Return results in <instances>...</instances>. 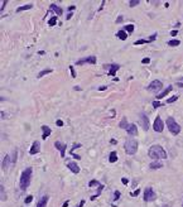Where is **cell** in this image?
Listing matches in <instances>:
<instances>
[{"instance_id":"1","label":"cell","mask_w":183,"mask_h":207,"mask_svg":"<svg viewBox=\"0 0 183 207\" xmlns=\"http://www.w3.org/2000/svg\"><path fill=\"white\" fill-rule=\"evenodd\" d=\"M149 157L154 160H159V159H165L167 158V153L160 145H152L149 149Z\"/></svg>"},{"instance_id":"2","label":"cell","mask_w":183,"mask_h":207,"mask_svg":"<svg viewBox=\"0 0 183 207\" xmlns=\"http://www.w3.org/2000/svg\"><path fill=\"white\" fill-rule=\"evenodd\" d=\"M32 172H33V169L29 167V168L24 169L23 173H21V177H20V188H21V191H25L29 187L30 181H32Z\"/></svg>"},{"instance_id":"3","label":"cell","mask_w":183,"mask_h":207,"mask_svg":"<svg viewBox=\"0 0 183 207\" xmlns=\"http://www.w3.org/2000/svg\"><path fill=\"white\" fill-rule=\"evenodd\" d=\"M124 148H125V152L129 154V155H134L138 150V142L135 139H128L125 144H124Z\"/></svg>"},{"instance_id":"4","label":"cell","mask_w":183,"mask_h":207,"mask_svg":"<svg viewBox=\"0 0 183 207\" xmlns=\"http://www.w3.org/2000/svg\"><path fill=\"white\" fill-rule=\"evenodd\" d=\"M165 124H167V126H168V130H169L173 135H178L179 133H181V126L178 125V123L173 119V117H168L167 121H165Z\"/></svg>"},{"instance_id":"5","label":"cell","mask_w":183,"mask_h":207,"mask_svg":"<svg viewBox=\"0 0 183 207\" xmlns=\"http://www.w3.org/2000/svg\"><path fill=\"white\" fill-rule=\"evenodd\" d=\"M162 87H163V83L160 82L159 80H154V81L150 82V85L148 86V90L152 91V92H158V91L162 90Z\"/></svg>"},{"instance_id":"6","label":"cell","mask_w":183,"mask_h":207,"mask_svg":"<svg viewBox=\"0 0 183 207\" xmlns=\"http://www.w3.org/2000/svg\"><path fill=\"white\" fill-rule=\"evenodd\" d=\"M154 199H155V193H154V191H153V188L152 187L145 188V191H144V201L150 202V201H154Z\"/></svg>"},{"instance_id":"7","label":"cell","mask_w":183,"mask_h":207,"mask_svg":"<svg viewBox=\"0 0 183 207\" xmlns=\"http://www.w3.org/2000/svg\"><path fill=\"white\" fill-rule=\"evenodd\" d=\"M139 123H140L142 128L144 129V131H148L149 129V119L148 116H146L145 114H140V116H139Z\"/></svg>"},{"instance_id":"8","label":"cell","mask_w":183,"mask_h":207,"mask_svg":"<svg viewBox=\"0 0 183 207\" xmlns=\"http://www.w3.org/2000/svg\"><path fill=\"white\" fill-rule=\"evenodd\" d=\"M153 128H154V130H155L157 133H162V131L164 130V124H163L162 119H160V116H157V117H155Z\"/></svg>"},{"instance_id":"9","label":"cell","mask_w":183,"mask_h":207,"mask_svg":"<svg viewBox=\"0 0 183 207\" xmlns=\"http://www.w3.org/2000/svg\"><path fill=\"white\" fill-rule=\"evenodd\" d=\"M83 63H91V64H95L96 63V57L95 56H90L87 58H82V60H78L76 62V64H83Z\"/></svg>"},{"instance_id":"10","label":"cell","mask_w":183,"mask_h":207,"mask_svg":"<svg viewBox=\"0 0 183 207\" xmlns=\"http://www.w3.org/2000/svg\"><path fill=\"white\" fill-rule=\"evenodd\" d=\"M126 131H128V134H129V135H131V136L138 135V128H136V125H135V124H129V126H128Z\"/></svg>"},{"instance_id":"11","label":"cell","mask_w":183,"mask_h":207,"mask_svg":"<svg viewBox=\"0 0 183 207\" xmlns=\"http://www.w3.org/2000/svg\"><path fill=\"white\" fill-rule=\"evenodd\" d=\"M54 146H56V149H58V150L61 152V157L64 158V155H66V145L62 144L61 142H56V143H54Z\"/></svg>"},{"instance_id":"12","label":"cell","mask_w":183,"mask_h":207,"mask_svg":"<svg viewBox=\"0 0 183 207\" xmlns=\"http://www.w3.org/2000/svg\"><path fill=\"white\" fill-rule=\"evenodd\" d=\"M67 167H68L70 171H71V172H73L75 174L80 173V167H78L76 163H73V162H70V163H67Z\"/></svg>"},{"instance_id":"13","label":"cell","mask_w":183,"mask_h":207,"mask_svg":"<svg viewBox=\"0 0 183 207\" xmlns=\"http://www.w3.org/2000/svg\"><path fill=\"white\" fill-rule=\"evenodd\" d=\"M39 150H41V148H39V142H38V140H35V142L33 143V145H32V148H30V150H29V153L33 155V154L39 153Z\"/></svg>"},{"instance_id":"14","label":"cell","mask_w":183,"mask_h":207,"mask_svg":"<svg viewBox=\"0 0 183 207\" xmlns=\"http://www.w3.org/2000/svg\"><path fill=\"white\" fill-rule=\"evenodd\" d=\"M42 131H43V135H42L43 140L47 139V138L51 135V133H52V130H51V129L47 126V125H43V126H42Z\"/></svg>"},{"instance_id":"15","label":"cell","mask_w":183,"mask_h":207,"mask_svg":"<svg viewBox=\"0 0 183 207\" xmlns=\"http://www.w3.org/2000/svg\"><path fill=\"white\" fill-rule=\"evenodd\" d=\"M49 9H51V10H53V11L57 14V17H58V15H62V13H63L62 8H60V6L56 5V4H52V5L49 6Z\"/></svg>"},{"instance_id":"16","label":"cell","mask_w":183,"mask_h":207,"mask_svg":"<svg viewBox=\"0 0 183 207\" xmlns=\"http://www.w3.org/2000/svg\"><path fill=\"white\" fill-rule=\"evenodd\" d=\"M172 90H173V87H172V86H168V87L165 88V90H164L163 92H160V93H159V95L157 96V100H160V99H163L164 96H167V95L169 93V92H171Z\"/></svg>"},{"instance_id":"17","label":"cell","mask_w":183,"mask_h":207,"mask_svg":"<svg viewBox=\"0 0 183 207\" xmlns=\"http://www.w3.org/2000/svg\"><path fill=\"white\" fill-rule=\"evenodd\" d=\"M107 67H110L109 76H115V73H116V71L120 68V66L119 64H111V66H107Z\"/></svg>"},{"instance_id":"18","label":"cell","mask_w":183,"mask_h":207,"mask_svg":"<svg viewBox=\"0 0 183 207\" xmlns=\"http://www.w3.org/2000/svg\"><path fill=\"white\" fill-rule=\"evenodd\" d=\"M47 202H48V196H43V197L39 199V202L37 203V207H46V206H47Z\"/></svg>"},{"instance_id":"19","label":"cell","mask_w":183,"mask_h":207,"mask_svg":"<svg viewBox=\"0 0 183 207\" xmlns=\"http://www.w3.org/2000/svg\"><path fill=\"white\" fill-rule=\"evenodd\" d=\"M149 167H150V169H159V168H162V167H163V164H162V162L154 160L153 163H150V164H149Z\"/></svg>"},{"instance_id":"20","label":"cell","mask_w":183,"mask_h":207,"mask_svg":"<svg viewBox=\"0 0 183 207\" xmlns=\"http://www.w3.org/2000/svg\"><path fill=\"white\" fill-rule=\"evenodd\" d=\"M116 35H118V38H119V39H121V41H125V39L128 38L126 32H125V31H122V29H121V31H119L118 33H116Z\"/></svg>"},{"instance_id":"21","label":"cell","mask_w":183,"mask_h":207,"mask_svg":"<svg viewBox=\"0 0 183 207\" xmlns=\"http://www.w3.org/2000/svg\"><path fill=\"white\" fill-rule=\"evenodd\" d=\"M119 126L121 128V129H128V126H129V124H128V119L125 116L121 119V121H120V124H119Z\"/></svg>"},{"instance_id":"22","label":"cell","mask_w":183,"mask_h":207,"mask_svg":"<svg viewBox=\"0 0 183 207\" xmlns=\"http://www.w3.org/2000/svg\"><path fill=\"white\" fill-rule=\"evenodd\" d=\"M32 8H33V4H27V5H23V6H19V8L17 9V11L20 13V11H24V10H29Z\"/></svg>"},{"instance_id":"23","label":"cell","mask_w":183,"mask_h":207,"mask_svg":"<svg viewBox=\"0 0 183 207\" xmlns=\"http://www.w3.org/2000/svg\"><path fill=\"white\" fill-rule=\"evenodd\" d=\"M102 189H104V184H100V186L97 187V193H96V195H93V196L91 197V201H93V199H96V198H97V197L101 195Z\"/></svg>"},{"instance_id":"24","label":"cell","mask_w":183,"mask_h":207,"mask_svg":"<svg viewBox=\"0 0 183 207\" xmlns=\"http://www.w3.org/2000/svg\"><path fill=\"white\" fill-rule=\"evenodd\" d=\"M116 160H118V154H116V152H111V153H110L109 162H110V163H115Z\"/></svg>"},{"instance_id":"25","label":"cell","mask_w":183,"mask_h":207,"mask_svg":"<svg viewBox=\"0 0 183 207\" xmlns=\"http://www.w3.org/2000/svg\"><path fill=\"white\" fill-rule=\"evenodd\" d=\"M9 162H10V157H9V155H5V157H4V160H3V163H1V167L5 169L6 167H8Z\"/></svg>"},{"instance_id":"26","label":"cell","mask_w":183,"mask_h":207,"mask_svg":"<svg viewBox=\"0 0 183 207\" xmlns=\"http://www.w3.org/2000/svg\"><path fill=\"white\" fill-rule=\"evenodd\" d=\"M179 44H181V42L178 39H172L168 42V46H171V47H175V46H179Z\"/></svg>"},{"instance_id":"27","label":"cell","mask_w":183,"mask_h":207,"mask_svg":"<svg viewBox=\"0 0 183 207\" xmlns=\"http://www.w3.org/2000/svg\"><path fill=\"white\" fill-rule=\"evenodd\" d=\"M56 23H57V15H54L53 18H51L49 20H48V25H56Z\"/></svg>"},{"instance_id":"28","label":"cell","mask_w":183,"mask_h":207,"mask_svg":"<svg viewBox=\"0 0 183 207\" xmlns=\"http://www.w3.org/2000/svg\"><path fill=\"white\" fill-rule=\"evenodd\" d=\"M144 43H150L149 39H139L134 43V46H139V44H144Z\"/></svg>"},{"instance_id":"29","label":"cell","mask_w":183,"mask_h":207,"mask_svg":"<svg viewBox=\"0 0 183 207\" xmlns=\"http://www.w3.org/2000/svg\"><path fill=\"white\" fill-rule=\"evenodd\" d=\"M124 29H125L126 32L131 33V32H134V25H133V24H128V25H125V27H124Z\"/></svg>"},{"instance_id":"30","label":"cell","mask_w":183,"mask_h":207,"mask_svg":"<svg viewBox=\"0 0 183 207\" xmlns=\"http://www.w3.org/2000/svg\"><path fill=\"white\" fill-rule=\"evenodd\" d=\"M48 73H52V70H44V71H41L38 73V77H43L44 75H48Z\"/></svg>"},{"instance_id":"31","label":"cell","mask_w":183,"mask_h":207,"mask_svg":"<svg viewBox=\"0 0 183 207\" xmlns=\"http://www.w3.org/2000/svg\"><path fill=\"white\" fill-rule=\"evenodd\" d=\"M17 155H18V152L17 150H14V153H13V155H11V158H10V163H15L17 162Z\"/></svg>"},{"instance_id":"32","label":"cell","mask_w":183,"mask_h":207,"mask_svg":"<svg viewBox=\"0 0 183 207\" xmlns=\"http://www.w3.org/2000/svg\"><path fill=\"white\" fill-rule=\"evenodd\" d=\"M89 186H90V187H99V186H100V183H99L96 179H92V181H90Z\"/></svg>"},{"instance_id":"33","label":"cell","mask_w":183,"mask_h":207,"mask_svg":"<svg viewBox=\"0 0 183 207\" xmlns=\"http://www.w3.org/2000/svg\"><path fill=\"white\" fill-rule=\"evenodd\" d=\"M0 189H1V201H5V199H6V195H5V191H4L3 184L0 186Z\"/></svg>"},{"instance_id":"34","label":"cell","mask_w":183,"mask_h":207,"mask_svg":"<svg viewBox=\"0 0 183 207\" xmlns=\"http://www.w3.org/2000/svg\"><path fill=\"white\" fill-rule=\"evenodd\" d=\"M177 100H178V96H173V97H171V99L167 100V104H172V102L177 101Z\"/></svg>"},{"instance_id":"35","label":"cell","mask_w":183,"mask_h":207,"mask_svg":"<svg viewBox=\"0 0 183 207\" xmlns=\"http://www.w3.org/2000/svg\"><path fill=\"white\" fill-rule=\"evenodd\" d=\"M139 3H140V1H139V0H130V1H129L130 6H135V5H138Z\"/></svg>"},{"instance_id":"36","label":"cell","mask_w":183,"mask_h":207,"mask_svg":"<svg viewBox=\"0 0 183 207\" xmlns=\"http://www.w3.org/2000/svg\"><path fill=\"white\" fill-rule=\"evenodd\" d=\"M32 201H33V196H28V197L25 198V201H24V202H25V205H29Z\"/></svg>"},{"instance_id":"37","label":"cell","mask_w":183,"mask_h":207,"mask_svg":"<svg viewBox=\"0 0 183 207\" xmlns=\"http://www.w3.org/2000/svg\"><path fill=\"white\" fill-rule=\"evenodd\" d=\"M70 71H71V76L75 78L76 77V72H75V70H73V66H70Z\"/></svg>"},{"instance_id":"38","label":"cell","mask_w":183,"mask_h":207,"mask_svg":"<svg viewBox=\"0 0 183 207\" xmlns=\"http://www.w3.org/2000/svg\"><path fill=\"white\" fill-rule=\"evenodd\" d=\"M153 106H154V109H157V107H160V106H163V105H162L159 101H154V102H153Z\"/></svg>"},{"instance_id":"39","label":"cell","mask_w":183,"mask_h":207,"mask_svg":"<svg viewBox=\"0 0 183 207\" xmlns=\"http://www.w3.org/2000/svg\"><path fill=\"white\" fill-rule=\"evenodd\" d=\"M120 198V192L119 191H115V196H114V201H116V199Z\"/></svg>"},{"instance_id":"40","label":"cell","mask_w":183,"mask_h":207,"mask_svg":"<svg viewBox=\"0 0 183 207\" xmlns=\"http://www.w3.org/2000/svg\"><path fill=\"white\" fill-rule=\"evenodd\" d=\"M139 193H140V189H136L135 192H133V193H130V196H133V197H134V196H138Z\"/></svg>"},{"instance_id":"41","label":"cell","mask_w":183,"mask_h":207,"mask_svg":"<svg viewBox=\"0 0 183 207\" xmlns=\"http://www.w3.org/2000/svg\"><path fill=\"white\" fill-rule=\"evenodd\" d=\"M149 62H150L149 58H143V60H142V63H145V64H148Z\"/></svg>"},{"instance_id":"42","label":"cell","mask_w":183,"mask_h":207,"mask_svg":"<svg viewBox=\"0 0 183 207\" xmlns=\"http://www.w3.org/2000/svg\"><path fill=\"white\" fill-rule=\"evenodd\" d=\"M56 125H57V126H63V121H62V120H57V121H56Z\"/></svg>"},{"instance_id":"43","label":"cell","mask_w":183,"mask_h":207,"mask_svg":"<svg viewBox=\"0 0 183 207\" xmlns=\"http://www.w3.org/2000/svg\"><path fill=\"white\" fill-rule=\"evenodd\" d=\"M6 3H8L6 0H4V1L1 3V13H3V10H4V8H5V4H6Z\"/></svg>"},{"instance_id":"44","label":"cell","mask_w":183,"mask_h":207,"mask_svg":"<svg viewBox=\"0 0 183 207\" xmlns=\"http://www.w3.org/2000/svg\"><path fill=\"white\" fill-rule=\"evenodd\" d=\"M121 21H122V17L120 15V17H119L118 19H116V23H118V24H120V23H121Z\"/></svg>"},{"instance_id":"45","label":"cell","mask_w":183,"mask_h":207,"mask_svg":"<svg viewBox=\"0 0 183 207\" xmlns=\"http://www.w3.org/2000/svg\"><path fill=\"white\" fill-rule=\"evenodd\" d=\"M83 205H85V201H83V199H81V201H80V205H78L77 207H82Z\"/></svg>"},{"instance_id":"46","label":"cell","mask_w":183,"mask_h":207,"mask_svg":"<svg viewBox=\"0 0 183 207\" xmlns=\"http://www.w3.org/2000/svg\"><path fill=\"white\" fill-rule=\"evenodd\" d=\"M121 182H122L124 184H128V182H129V181H128V178H122V179H121Z\"/></svg>"},{"instance_id":"47","label":"cell","mask_w":183,"mask_h":207,"mask_svg":"<svg viewBox=\"0 0 183 207\" xmlns=\"http://www.w3.org/2000/svg\"><path fill=\"white\" fill-rule=\"evenodd\" d=\"M75 9H76V6H75V5H71L70 8H68V10H70V11H72V10H75Z\"/></svg>"},{"instance_id":"48","label":"cell","mask_w":183,"mask_h":207,"mask_svg":"<svg viewBox=\"0 0 183 207\" xmlns=\"http://www.w3.org/2000/svg\"><path fill=\"white\" fill-rule=\"evenodd\" d=\"M177 33H178L177 31H172V32H171V35H173V37H174V35H177Z\"/></svg>"},{"instance_id":"49","label":"cell","mask_w":183,"mask_h":207,"mask_svg":"<svg viewBox=\"0 0 183 207\" xmlns=\"http://www.w3.org/2000/svg\"><path fill=\"white\" fill-rule=\"evenodd\" d=\"M99 90H100V91H104V90H106V86H101V87H99Z\"/></svg>"},{"instance_id":"50","label":"cell","mask_w":183,"mask_h":207,"mask_svg":"<svg viewBox=\"0 0 183 207\" xmlns=\"http://www.w3.org/2000/svg\"><path fill=\"white\" fill-rule=\"evenodd\" d=\"M72 15H73L72 13H68V14H67V19H71V18H72Z\"/></svg>"},{"instance_id":"51","label":"cell","mask_w":183,"mask_h":207,"mask_svg":"<svg viewBox=\"0 0 183 207\" xmlns=\"http://www.w3.org/2000/svg\"><path fill=\"white\" fill-rule=\"evenodd\" d=\"M110 143H111V144H116V143H118V142H116L115 139H111V140H110Z\"/></svg>"},{"instance_id":"52","label":"cell","mask_w":183,"mask_h":207,"mask_svg":"<svg viewBox=\"0 0 183 207\" xmlns=\"http://www.w3.org/2000/svg\"><path fill=\"white\" fill-rule=\"evenodd\" d=\"M177 86H179V87H183V82H181V81H179V82H177Z\"/></svg>"},{"instance_id":"53","label":"cell","mask_w":183,"mask_h":207,"mask_svg":"<svg viewBox=\"0 0 183 207\" xmlns=\"http://www.w3.org/2000/svg\"><path fill=\"white\" fill-rule=\"evenodd\" d=\"M67 206H68V201H66V202L63 203V206H62V207H67Z\"/></svg>"},{"instance_id":"54","label":"cell","mask_w":183,"mask_h":207,"mask_svg":"<svg viewBox=\"0 0 183 207\" xmlns=\"http://www.w3.org/2000/svg\"><path fill=\"white\" fill-rule=\"evenodd\" d=\"M162 207H169V206H168V205H165V206H162Z\"/></svg>"},{"instance_id":"55","label":"cell","mask_w":183,"mask_h":207,"mask_svg":"<svg viewBox=\"0 0 183 207\" xmlns=\"http://www.w3.org/2000/svg\"><path fill=\"white\" fill-rule=\"evenodd\" d=\"M182 81H183V77H182V78H181V82H182Z\"/></svg>"},{"instance_id":"56","label":"cell","mask_w":183,"mask_h":207,"mask_svg":"<svg viewBox=\"0 0 183 207\" xmlns=\"http://www.w3.org/2000/svg\"><path fill=\"white\" fill-rule=\"evenodd\" d=\"M182 206H183V205H182Z\"/></svg>"}]
</instances>
